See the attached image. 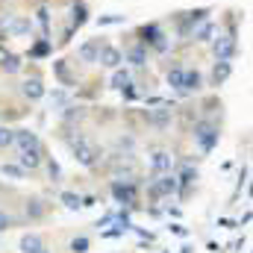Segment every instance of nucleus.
<instances>
[{"instance_id": "obj_3", "label": "nucleus", "mask_w": 253, "mask_h": 253, "mask_svg": "<svg viewBox=\"0 0 253 253\" xmlns=\"http://www.w3.org/2000/svg\"><path fill=\"white\" fill-rule=\"evenodd\" d=\"M71 150H74V159H77L83 168H94V165H97V156H100V150H97L91 141H85L83 135L71 138Z\"/></svg>"}, {"instance_id": "obj_4", "label": "nucleus", "mask_w": 253, "mask_h": 253, "mask_svg": "<svg viewBox=\"0 0 253 253\" xmlns=\"http://www.w3.org/2000/svg\"><path fill=\"white\" fill-rule=\"evenodd\" d=\"M209 18V9L206 6H200V9H191V12H186L180 21H177V36L180 39H189L191 33H194V27H200L203 21Z\"/></svg>"}, {"instance_id": "obj_20", "label": "nucleus", "mask_w": 253, "mask_h": 253, "mask_svg": "<svg viewBox=\"0 0 253 253\" xmlns=\"http://www.w3.org/2000/svg\"><path fill=\"white\" fill-rule=\"evenodd\" d=\"M39 248H44L42 245V236H36V233L21 236V253H33V251H39Z\"/></svg>"}, {"instance_id": "obj_24", "label": "nucleus", "mask_w": 253, "mask_h": 253, "mask_svg": "<svg viewBox=\"0 0 253 253\" xmlns=\"http://www.w3.org/2000/svg\"><path fill=\"white\" fill-rule=\"evenodd\" d=\"M0 68H3L6 74H18V71L24 68V62H21V56H15V53H6V56H3V62H0Z\"/></svg>"}, {"instance_id": "obj_8", "label": "nucleus", "mask_w": 253, "mask_h": 253, "mask_svg": "<svg viewBox=\"0 0 253 253\" xmlns=\"http://www.w3.org/2000/svg\"><path fill=\"white\" fill-rule=\"evenodd\" d=\"M97 62L103 65V68H112V71H115V68H121V62H124V53H121L118 47H112V44H103Z\"/></svg>"}, {"instance_id": "obj_23", "label": "nucleus", "mask_w": 253, "mask_h": 253, "mask_svg": "<svg viewBox=\"0 0 253 253\" xmlns=\"http://www.w3.org/2000/svg\"><path fill=\"white\" fill-rule=\"evenodd\" d=\"M53 74L59 77V83H62V85H74V77H71V71H68V62H65V59L53 62Z\"/></svg>"}, {"instance_id": "obj_17", "label": "nucleus", "mask_w": 253, "mask_h": 253, "mask_svg": "<svg viewBox=\"0 0 253 253\" xmlns=\"http://www.w3.org/2000/svg\"><path fill=\"white\" fill-rule=\"evenodd\" d=\"M230 74H233V65L230 62H215V68H212V85H224L230 80Z\"/></svg>"}, {"instance_id": "obj_33", "label": "nucleus", "mask_w": 253, "mask_h": 253, "mask_svg": "<svg viewBox=\"0 0 253 253\" xmlns=\"http://www.w3.org/2000/svg\"><path fill=\"white\" fill-rule=\"evenodd\" d=\"M97 24L100 27H115V24H124V15H103V18H97Z\"/></svg>"}, {"instance_id": "obj_34", "label": "nucleus", "mask_w": 253, "mask_h": 253, "mask_svg": "<svg viewBox=\"0 0 253 253\" xmlns=\"http://www.w3.org/2000/svg\"><path fill=\"white\" fill-rule=\"evenodd\" d=\"M47 174H50V180H53V183L62 177V168H59V162H56V159H47Z\"/></svg>"}, {"instance_id": "obj_1", "label": "nucleus", "mask_w": 253, "mask_h": 253, "mask_svg": "<svg viewBox=\"0 0 253 253\" xmlns=\"http://www.w3.org/2000/svg\"><path fill=\"white\" fill-rule=\"evenodd\" d=\"M191 135H194V144L200 147V153H212L218 147V138H221L218 126L212 124V121H194Z\"/></svg>"}, {"instance_id": "obj_30", "label": "nucleus", "mask_w": 253, "mask_h": 253, "mask_svg": "<svg viewBox=\"0 0 253 253\" xmlns=\"http://www.w3.org/2000/svg\"><path fill=\"white\" fill-rule=\"evenodd\" d=\"M91 248V242L85 239V236H77V239H71V253H88Z\"/></svg>"}, {"instance_id": "obj_19", "label": "nucleus", "mask_w": 253, "mask_h": 253, "mask_svg": "<svg viewBox=\"0 0 253 253\" xmlns=\"http://www.w3.org/2000/svg\"><path fill=\"white\" fill-rule=\"evenodd\" d=\"M215 39V24L203 21L200 27H194V42H212Z\"/></svg>"}, {"instance_id": "obj_32", "label": "nucleus", "mask_w": 253, "mask_h": 253, "mask_svg": "<svg viewBox=\"0 0 253 253\" xmlns=\"http://www.w3.org/2000/svg\"><path fill=\"white\" fill-rule=\"evenodd\" d=\"M83 115H85V112H83V106H68V109H65V121H68V124L80 121Z\"/></svg>"}, {"instance_id": "obj_37", "label": "nucleus", "mask_w": 253, "mask_h": 253, "mask_svg": "<svg viewBox=\"0 0 253 253\" xmlns=\"http://www.w3.org/2000/svg\"><path fill=\"white\" fill-rule=\"evenodd\" d=\"M65 100H68V94H65V91H53V97H50V103H53V106H62Z\"/></svg>"}, {"instance_id": "obj_41", "label": "nucleus", "mask_w": 253, "mask_h": 253, "mask_svg": "<svg viewBox=\"0 0 253 253\" xmlns=\"http://www.w3.org/2000/svg\"><path fill=\"white\" fill-rule=\"evenodd\" d=\"M242 248H245V239H236V242L230 245V251H242Z\"/></svg>"}, {"instance_id": "obj_27", "label": "nucleus", "mask_w": 253, "mask_h": 253, "mask_svg": "<svg viewBox=\"0 0 253 253\" xmlns=\"http://www.w3.org/2000/svg\"><path fill=\"white\" fill-rule=\"evenodd\" d=\"M27 218H33V221L44 218V203H42V200H30V203H27Z\"/></svg>"}, {"instance_id": "obj_26", "label": "nucleus", "mask_w": 253, "mask_h": 253, "mask_svg": "<svg viewBox=\"0 0 253 253\" xmlns=\"http://www.w3.org/2000/svg\"><path fill=\"white\" fill-rule=\"evenodd\" d=\"M59 200H62L65 209H71V212L83 209V203H80V194H74V191H62V194H59Z\"/></svg>"}, {"instance_id": "obj_15", "label": "nucleus", "mask_w": 253, "mask_h": 253, "mask_svg": "<svg viewBox=\"0 0 253 253\" xmlns=\"http://www.w3.org/2000/svg\"><path fill=\"white\" fill-rule=\"evenodd\" d=\"M71 12H74V18H71V27H74V30H80V27L88 21V6H85L83 0H74Z\"/></svg>"}, {"instance_id": "obj_12", "label": "nucleus", "mask_w": 253, "mask_h": 253, "mask_svg": "<svg viewBox=\"0 0 253 253\" xmlns=\"http://www.w3.org/2000/svg\"><path fill=\"white\" fill-rule=\"evenodd\" d=\"M171 165H174V156L168 153V150H156L153 153V159H150V168H153V174L159 177V174H168L171 171Z\"/></svg>"}, {"instance_id": "obj_38", "label": "nucleus", "mask_w": 253, "mask_h": 253, "mask_svg": "<svg viewBox=\"0 0 253 253\" xmlns=\"http://www.w3.org/2000/svg\"><path fill=\"white\" fill-rule=\"evenodd\" d=\"M218 227H224V230H236V227H239V221H233V218H221V221H218Z\"/></svg>"}, {"instance_id": "obj_13", "label": "nucleus", "mask_w": 253, "mask_h": 253, "mask_svg": "<svg viewBox=\"0 0 253 253\" xmlns=\"http://www.w3.org/2000/svg\"><path fill=\"white\" fill-rule=\"evenodd\" d=\"M21 91H24L27 100H42V97H44V83H42L39 77H30V80H24Z\"/></svg>"}, {"instance_id": "obj_7", "label": "nucleus", "mask_w": 253, "mask_h": 253, "mask_svg": "<svg viewBox=\"0 0 253 253\" xmlns=\"http://www.w3.org/2000/svg\"><path fill=\"white\" fill-rule=\"evenodd\" d=\"M171 118H174V106L171 103H159V109L147 112V121L153 126H159V129H165V126L171 124Z\"/></svg>"}, {"instance_id": "obj_2", "label": "nucleus", "mask_w": 253, "mask_h": 253, "mask_svg": "<svg viewBox=\"0 0 253 253\" xmlns=\"http://www.w3.org/2000/svg\"><path fill=\"white\" fill-rule=\"evenodd\" d=\"M138 44L153 47L156 53H165L168 50V36L162 33L159 24H144V27H138Z\"/></svg>"}, {"instance_id": "obj_28", "label": "nucleus", "mask_w": 253, "mask_h": 253, "mask_svg": "<svg viewBox=\"0 0 253 253\" xmlns=\"http://www.w3.org/2000/svg\"><path fill=\"white\" fill-rule=\"evenodd\" d=\"M12 144H15V129L12 126H0V150H6Z\"/></svg>"}, {"instance_id": "obj_16", "label": "nucleus", "mask_w": 253, "mask_h": 253, "mask_svg": "<svg viewBox=\"0 0 253 253\" xmlns=\"http://www.w3.org/2000/svg\"><path fill=\"white\" fill-rule=\"evenodd\" d=\"M156 186H159V194L168 197V194H177V177L168 171V174H159L156 177Z\"/></svg>"}, {"instance_id": "obj_31", "label": "nucleus", "mask_w": 253, "mask_h": 253, "mask_svg": "<svg viewBox=\"0 0 253 253\" xmlns=\"http://www.w3.org/2000/svg\"><path fill=\"white\" fill-rule=\"evenodd\" d=\"M0 174H3V177H12V180H21V177H24V168H21V165H3Z\"/></svg>"}, {"instance_id": "obj_36", "label": "nucleus", "mask_w": 253, "mask_h": 253, "mask_svg": "<svg viewBox=\"0 0 253 253\" xmlns=\"http://www.w3.org/2000/svg\"><path fill=\"white\" fill-rule=\"evenodd\" d=\"M12 224H15V221H12V215H9V212H3V209H0V233H6V230H9V227H12Z\"/></svg>"}, {"instance_id": "obj_11", "label": "nucleus", "mask_w": 253, "mask_h": 253, "mask_svg": "<svg viewBox=\"0 0 253 253\" xmlns=\"http://www.w3.org/2000/svg\"><path fill=\"white\" fill-rule=\"evenodd\" d=\"M12 147L30 150V147H42V141H39V135H36L33 129H15V144H12Z\"/></svg>"}, {"instance_id": "obj_25", "label": "nucleus", "mask_w": 253, "mask_h": 253, "mask_svg": "<svg viewBox=\"0 0 253 253\" xmlns=\"http://www.w3.org/2000/svg\"><path fill=\"white\" fill-rule=\"evenodd\" d=\"M183 74H186L183 65H171V68H168V85H171V88H180V85H183Z\"/></svg>"}, {"instance_id": "obj_21", "label": "nucleus", "mask_w": 253, "mask_h": 253, "mask_svg": "<svg viewBox=\"0 0 253 253\" xmlns=\"http://www.w3.org/2000/svg\"><path fill=\"white\" fill-rule=\"evenodd\" d=\"M36 21H39V27H42V36L47 39V36H50V12H47V6H44V3L39 6V12H36Z\"/></svg>"}, {"instance_id": "obj_40", "label": "nucleus", "mask_w": 253, "mask_h": 253, "mask_svg": "<svg viewBox=\"0 0 253 253\" xmlns=\"http://www.w3.org/2000/svg\"><path fill=\"white\" fill-rule=\"evenodd\" d=\"M80 203H83V206H94V203H97V197H94V194H88V197H80Z\"/></svg>"}, {"instance_id": "obj_39", "label": "nucleus", "mask_w": 253, "mask_h": 253, "mask_svg": "<svg viewBox=\"0 0 253 253\" xmlns=\"http://www.w3.org/2000/svg\"><path fill=\"white\" fill-rule=\"evenodd\" d=\"M171 233H174V236H180V239H186V236H189V230H186L183 224H171Z\"/></svg>"}, {"instance_id": "obj_5", "label": "nucleus", "mask_w": 253, "mask_h": 253, "mask_svg": "<svg viewBox=\"0 0 253 253\" xmlns=\"http://www.w3.org/2000/svg\"><path fill=\"white\" fill-rule=\"evenodd\" d=\"M212 50H215V59L218 62H230L236 53H239V39L236 33H227L221 39H212Z\"/></svg>"}, {"instance_id": "obj_18", "label": "nucleus", "mask_w": 253, "mask_h": 253, "mask_svg": "<svg viewBox=\"0 0 253 253\" xmlns=\"http://www.w3.org/2000/svg\"><path fill=\"white\" fill-rule=\"evenodd\" d=\"M124 59H126L129 65H135V68H141V65L147 62V47H144V44H135V47H129V50L124 53Z\"/></svg>"}, {"instance_id": "obj_22", "label": "nucleus", "mask_w": 253, "mask_h": 253, "mask_svg": "<svg viewBox=\"0 0 253 253\" xmlns=\"http://www.w3.org/2000/svg\"><path fill=\"white\" fill-rule=\"evenodd\" d=\"M129 83H132L129 71H126V68H115V74H112V88H118V91H121V88H126Z\"/></svg>"}, {"instance_id": "obj_43", "label": "nucleus", "mask_w": 253, "mask_h": 253, "mask_svg": "<svg viewBox=\"0 0 253 253\" xmlns=\"http://www.w3.org/2000/svg\"><path fill=\"white\" fill-rule=\"evenodd\" d=\"M33 253H50V251H44V248H39V251H33Z\"/></svg>"}, {"instance_id": "obj_35", "label": "nucleus", "mask_w": 253, "mask_h": 253, "mask_svg": "<svg viewBox=\"0 0 253 253\" xmlns=\"http://www.w3.org/2000/svg\"><path fill=\"white\" fill-rule=\"evenodd\" d=\"M126 230L124 227H118V224H115V227H112V230H103V233H100V236H103V239H121V236H124Z\"/></svg>"}, {"instance_id": "obj_6", "label": "nucleus", "mask_w": 253, "mask_h": 253, "mask_svg": "<svg viewBox=\"0 0 253 253\" xmlns=\"http://www.w3.org/2000/svg\"><path fill=\"white\" fill-rule=\"evenodd\" d=\"M112 197L121 203V206H126V209H132L135 206V183L132 180H112Z\"/></svg>"}, {"instance_id": "obj_9", "label": "nucleus", "mask_w": 253, "mask_h": 253, "mask_svg": "<svg viewBox=\"0 0 253 253\" xmlns=\"http://www.w3.org/2000/svg\"><path fill=\"white\" fill-rule=\"evenodd\" d=\"M100 47H103V42L100 39H88L85 44H80V50H77V56L83 59V62H97V56H100Z\"/></svg>"}, {"instance_id": "obj_14", "label": "nucleus", "mask_w": 253, "mask_h": 253, "mask_svg": "<svg viewBox=\"0 0 253 253\" xmlns=\"http://www.w3.org/2000/svg\"><path fill=\"white\" fill-rule=\"evenodd\" d=\"M42 162H44V156H42V147L21 150V168H24V171H36Z\"/></svg>"}, {"instance_id": "obj_42", "label": "nucleus", "mask_w": 253, "mask_h": 253, "mask_svg": "<svg viewBox=\"0 0 253 253\" xmlns=\"http://www.w3.org/2000/svg\"><path fill=\"white\" fill-rule=\"evenodd\" d=\"M6 53H9V50H6V47L0 44V62H3V56H6Z\"/></svg>"}, {"instance_id": "obj_10", "label": "nucleus", "mask_w": 253, "mask_h": 253, "mask_svg": "<svg viewBox=\"0 0 253 253\" xmlns=\"http://www.w3.org/2000/svg\"><path fill=\"white\" fill-rule=\"evenodd\" d=\"M200 88H203V77H200V71H186V74H183V85H180L177 91L186 97V94H194V91H200Z\"/></svg>"}, {"instance_id": "obj_29", "label": "nucleus", "mask_w": 253, "mask_h": 253, "mask_svg": "<svg viewBox=\"0 0 253 253\" xmlns=\"http://www.w3.org/2000/svg\"><path fill=\"white\" fill-rule=\"evenodd\" d=\"M47 53H50V42H47V39H42V42L33 44V50H30L33 59H42V56H47Z\"/></svg>"}]
</instances>
